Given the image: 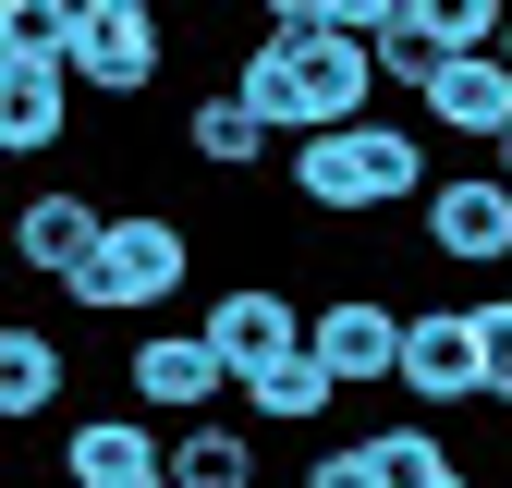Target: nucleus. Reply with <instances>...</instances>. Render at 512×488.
<instances>
[{
    "mask_svg": "<svg viewBox=\"0 0 512 488\" xmlns=\"http://www.w3.org/2000/svg\"><path fill=\"white\" fill-rule=\"evenodd\" d=\"M281 183H293L305 220H378V208H415L439 183V135L403 122V110H354V122H330V135H293Z\"/></svg>",
    "mask_w": 512,
    "mask_h": 488,
    "instance_id": "1",
    "label": "nucleus"
},
{
    "mask_svg": "<svg viewBox=\"0 0 512 488\" xmlns=\"http://www.w3.org/2000/svg\"><path fill=\"white\" fill-rule=\"evenodd\" d=\"M232 86L269 110L281 147H293V135H330V122H354V110L378 98V49L342 37V25H256V37L232 49Z\"/></svg>",
    "mask_w": 512,
    "mask_h": 488,
    "instance_id": "2",
    "label": "nucleus"
},
{
    "mask_svg": "<svg viewBox=\"0 0 512 488\" xmlns=\"http://www.w3.org/2000/svg\"><path fill=\"white\" fill-rule=\"evenodd\" d=\"M183 281H196V232L135 196V208L98 220V244H86L74 269H61V305H86V318H159Z\"/></svg>",
    "mask_w": 512,
    "mask_h": 488,
    "instance_id": "3",
    "label": "nucleus"
},
{
    "mask_svg": "<svg viewBox=\"0 0 512 488\" xmlns=\"http://www.w3.org/2000/svg\"><path fill=\"white\" fill-rule=\"evenodd\" d=\"M415 244L439 269H512V171L500 159H476V171H439L427 196H415Z\"/></svg>",
    "mask_w": 512,
    "mask_h": 488,
    "instance_id": "4",
    "label": "nucleus"
},
{
    "mask_svg": "<svg viewBox=\"0 0 512 488\" xmlns=\"http://www.w3.org/2000/svg\"><path fill=\"white\" fill-rule=\"evenodd\" d=\"M122 391H135L147 415H220V403L244 391V366L208 342V318H196V330L135 318V342H122Z\"/></svg>",
    "mask_w": 512,
    "mask_h": 488,
    "instance_id": "5",
    "label": "nucleus"
},
{
    "mask_svg": "<svg viewBox=\"0 0 512 488\" xmlns=\"http://www.w3.org/2000/svg\"><path fill=\"white\" fill-rule=\"evenodd\" d=\"M403 403H415V415L488 403V342H476V293H464V305H403Z\"/></svg>",
    "mask_w": 512,
    "mask_h": 488,
    "instance_id": "6",
    "label": "nucleus"
},
{
    "mask_svg": "<svg viewBox=\"0 0 512 488\" xmlns=\"http://www.w3.org/2000/svg\"><path fill=\"white\" fill-rule=\"evenodd\" d=\"M305 342L342 366V391H403V305L391 293H366V281L317 293L305 305Z\"/></svg>",
    "mask_w": 512,
    "mask_h": 488,
    "instance_id": "7",
    "label": "nucleus"
},
{
    "mask_svg": "<svg viewBox=\"0 0 512 488\" xmlns=\"http://www.w3.org/2000/svg\"><path fill=\"white\" fill-rule=\"evenodd\" d=\"M61 61H74V86H86V98H147V86H159V61H171V37H159L147 0H86Z\"/></svg>",
    "mask_w": 512,
    "mask_h": 488,
    "instance_id": "8",
    "label": "nucleus"
},
{
    "mask_svg": "<svg viewBox=\"0 0 512 488\" xmlns=\"http://www.w3.org/2000/svg\"><path fill=\"white\" fill-rule=\"evenodd\" d=\"M415 122H427L439 147H500L512 135V49H452L439 86L415 98Z\"/></svg>",
    "mask_w": 512,
    "mask_h": 488,
    "instance_id": "9",
    "label": "nucleus"
},
{
    "mask_svg": "<svg viewBox=\"0 0 512 488\" xmlns=\"http://www.w3.org/2000/svg\"><path fill=\"white\" fill-rule=\"evenodd\" d=\"M256 427H293V440H305V427H330L354 391H342V366L330 354H317V342H293V354H269V366H244V391H232Z\"/></svg>",
    "mask_w": 512,
    "mask_h": 488,
    "instance_id": "10",
    "label": "nucleus"
},
{
    "mask_svg": "<svg viewBox=\"0 0 512 488\" xmlns=\"http://www.w3.org/2000/svg\"><path fill=\"white\" fill-rule=\"evenodd\" d=\"M183 159H196V171H220V183H244L256 159H281V122L269 110H256L244 86H208L196 110H183V135H171Z\"/></svg>",
    "mask_w": 512,
    "mask_h": 488,
    "instance_id": "11",
    "label": "nucleus"
},
{
    "mask_svg": "<svg viewBox=\"0 0 512 488\" xmlns=\"http://www.w3.org/2000/svg\"><path fill=\"white\" fill-rule=\"evenodd\" d=\"M74 61H0V159H49L74 135Z\"/></svg>",
    "mask_w": 512,
    "mask_h": 488,
    "instance_id": "12",
    "label": "nucleus"
},
{
    "mask_svg": "<svg viewBox=\"0 0 512 488\" xmlns=\"http://www.w3.org/2000/svg\"><path fill=\"white\" fill-rule=\"evenodd\" d=\"M159 440H171V427H159L147 403H122V415H74L61 476H86V488H135V476H159Z\"/></svg>",
    "mask_w": 512,
    "mask_h": 488,
    "instance_id": "13",
    "label": "nucleus"
},
{
    "mask_svg": "<svg viewBox=\"0 0 512 488\" xmlns=\"http://www.w3.org/2000/svg\"><path fill=\"white\" fill-rule=\"evenodd\" d=\"M208 342H220L232 366H269V354L305 342V305H293L281 281H220V293H208Z\"/></svg>",
    "mask_w": 512,
    "mask_h": 488,
    "instance_id": "14",
    "label": "nucleus"
},
{
    "mask_svg": "<svg viewBox=\"0 0 512 488\" xmlns=\"http://www.w3.org/2000/svg\"><path fill=\"white\" fill-rule=\"evenodd\" d=\"M159 476L171 488H256V415H171V440H159Z\"/></svg>",
    "mask_w": 512,
    "mask_h": 488,
    "instance_id": "15",
    "label": "nucleus"
},
{
    "mask_svg": "<svg viewBox=\"0 0 512 488\" xmlns=\"http://www.w3.org/2000/svg\"><path fill=\"white\" fill-rule=\"evenodd\" d=\"M98 196H74V183H49V196H25V220H13V257L37 269V281H61V269H74L86 257V244H98Z\"/></svg>",
    "mask_w": 512,
    "mask_h": 488,
    "instance_id": "16",
    "label": "nucleus"
},
{
    "mask_svg": "<svg viewBox=\"0 0 512 488\" xmlns=\"http://www.w3.org/2000/svg\"><path fill=\"white\" fill-rule=\"evenodd\" d=\"M0 415H13V427L61 415V330H37V318L0 330Z\"/></svg>",
    "mask_w": 512,
    "mask_h": 488,
    "instance_id": "17",
    "label": "nucleus"
},
{
    "mask_svg": "<svg viewBox=\"0 0 512 488\" xmlns=\"http://www.w3.org/2000/svg\"><path fill=\"white\" fill-rule=\"evenodd\" d=\"M366 440H378V476L391 488H476L464 452L439 440V415H391V427H366Z\"/></svg>",
    "mask_w": 512,
    "mask_h": 488,
    "instance_id": "18",
    "label": "nucleus"
},
{
    "mask_svg": "<svg viewBox=\"0 0 512 488\" xmlns=\"http://www.w3.org/2000/svg\"><path fill=\"white\" fill-rule=\"evenodd\" d=\"M86 0H0V61H61Z\"/></svg>",
    "mask_w": 512,
    "mask_h": 488,
    "instance_id": "19",
    "label": "nucleus"
},
{
    "mask_svg": "<svg viewBox=\"0 0 512 488\" xmlns=\"http://www.w3.org/2000/svg\"><path fill=\"white\" fill-rule=\"evenodd\" d=\"M366 49H378V86H391V98H427V86H439V61H452V49H439L415 13H403L391 37H366Z\"/></svg>",
    "mask_w": 512,
    "mask_h": 488,
    "instance_id": "20",
    "label": "nucleus"
},
{
    "mask_svg": "<svg viewBox=\"0 0 512 488\" xmlns=\"http://www.w3.org/2000/svg\"><path fill=\"white\" fill-rule=\"evenodd\" d=\"M403 13L439 37V49H500V25H512V0H403Z\"/></svg>",
    "mask_w": 512,
    "mask_h": 488,
    "instance_id": "21",
    "label": "nucleus"
},
{
    "mask_svg": "<svg viewBox=\"0 0 512 488\" xmlns=\"http://www.w3.org/2000/svg\"><path fill=\"white\" fill-rule=\"evenodd\" d=\"M293 488H391V476H378V440H317Z\"/></svg>",
    "mask_w": 512,
    "mask_h": 488,
    "instance_id": "22",
    "label": "nucleus"
},
{
    "mask_svg": "<svg viewBox=\"0 0 512 488\" xmlns=\"http://www.w3.org/2000/svg\"><path fill=\"white\" fill-rule=\"evenodd\" d=\"M476 342H488V403L512 415V281H500V293H476Z\"/></svg>",
    "mask_w": 512,
    "mask_h": 488,
    "instance_id": "23",
    "label": "nucleus"
},
{
    "mask_svg": "<svg viewBox=\"0 0 512 488\" xmlns=\"http://www.w3.org/2000/svg\"><path fill=\"white\" fill-rule=\"evenodd\" d=\"M403 25V0H342V37H391Z\"/></svg>",
    "mask_w": 512,
    "mask_h": 488,
    "instance_id": "24",
    "label": "nucleus"
},
{
    "mask_svg": "<svg viewBox=\"0 0 512 488\" xmlns=\"http://www.w3.org/2000/svg\"><path fill=\"white\" fill-rule=\"evenodd\" d=\"M269 25H342V0H256Z\"/></svg>",
    "mask_w": 512,
    "mask_h": 488,
    "instance_id": "25",
    "label": "nucleus"
},
{
    "mask_svg": "<svg viewBox=\"0 0 512 488\" xmlns=\"http://www.w3.org/2000/svg\"><path fill=\"white\" fill-rule=\"evenodd\" d=\"M49 488H86V476H49Z\"/></svg>",
    "mask_w": 512,
    "mask_h": 488,
    "instance_id": "26",
    "label": "nucleus"
},
{
    "mask_svg": "<svg viewBox=\"0 0 512 488\" xmlns=\"http://www.w3.org/2000/svg\"><path fill=\"white\" fill-rule=\"evenodd\" d=\"M500 49H512V25H500Z\"/></svg>",
    "mask_w": 512,
    "mask_h": 488,
    "instance_id": "27",
    "label": "nucleus"
},
{
    "mask_svg": "<svg viewBox=\"0 0 512 488\" xmlns=\"http://www.w3.org/2000/svg\"><path fill=\"white\" fill-rule=\"evenodd\" d=\"M196 13H208V0H196Z\"/></svg>",
    "mask_w": 512,
    "mask_h": 488,
    "instance_id": "28",
    "label": "nucleus"
}]
</instances>
